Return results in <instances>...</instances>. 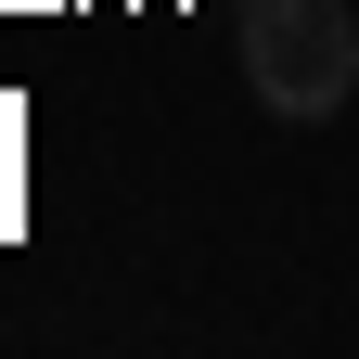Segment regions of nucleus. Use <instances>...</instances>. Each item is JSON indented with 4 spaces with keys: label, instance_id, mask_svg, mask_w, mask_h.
I'll use <instances>...</instances> for the list:
<instances>
[{
    "label": "nucleus",
    "instance_id": "1",
    "mask_svg": "<svg viewBox=\"0 0 359 359\" xmlns=\"http://www.w3.org/2000/svg\"><path fill=\"white\" fill-rule=\"evenodd\" d=\"M244 90L283 128H321L359 103V13L346 0H244Z\"/></svg>",
    "mask_w": 359,
    "mask_h": 359
}]
</instances>
